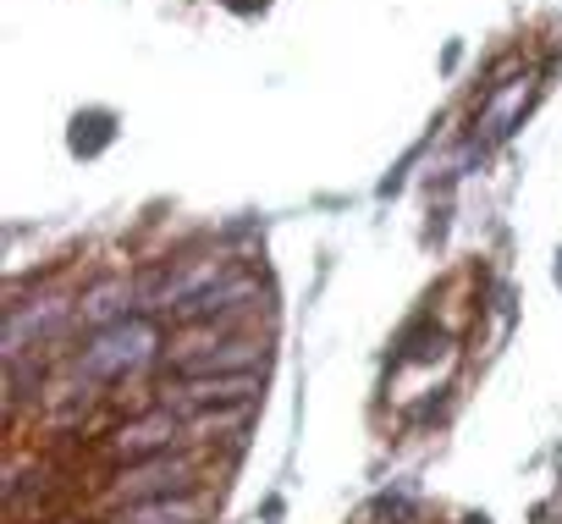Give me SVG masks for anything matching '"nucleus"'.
<instances>
[{
  "label": "nucleus",
  "mask_w": 562,
  "mask_h": 524,
  "mask_svg": "<svg viewBox=\"0 0 562 524\" xmlns=\"http://www.w3.org/2000/svg\"><path fill=\"white\" fill-rule=\"evenodd\" d=\"M127 304H133V288H127V282H105V288H94V293L78 304V321L94 326V332H105V326H122V321H127Z\"/></svg>",
  "instance_id": "obj_10"
},
{
  "label": "nucleus",
  "mask_w": 562,
  "mask_h": 524,
  "mask_svg": "<svg viewBox=\"0 0 562 524\" xmlns=\"http://www.w3.org/2000/svg\"><path fill=\"white\" fill-rule=\"evenodd\" d=\"M254 299V277H243V271H226L221 282H210L199 299H188L177 315L188 321V326H226V315L232 310H243Z\"/></svg>",
  "instance_id": "obj_8"
},
{
  "label": "nucleus",
  "mask_w": 562,
  "mask_h": 524,
  "mask_svg": "<svg viewBox=\"0 0 562 524\" xmlns=\"http://www.w3.org/2000/svg\"><path fill=\"white\" fill-rule=\"evenodd\" d=\"M524 100H529V78H518V83H507L496 100H491V111H485V127H491V138H502L507 127H513V116L524 111Z\"/></svg>",
  "instance_id": "obj_11"
},
{
  "label": "nucleus",
  "mask_w": 562,
  "mask_h": 524,
  "mask_svg": "<svg viewBox=\"0 0 562 524\" xmlns=\"http://www.w3.org/2000/svg\"><path fill=\"white\" fill-rule=\"evenodd\" d=\"M160 348V332L155 321L144 315H127L122 326H105L89 337V348L78 354V381H122L133 370H144Z\"/></svg>",
  "instance_id": "obj_1"
},
{
  "label": "nucleus",
  "mask_w": 562,
  "mask_h": 524,
  "mask_svg": "<svg viewBox=\"0 0 562 524\" xmlns=\"http://www.w3.org/2000/svg\"><path fill=\"white\" fill-rule=\"evenodd\" d=\"M557 282H562V266H557Z\"/></svg>",
  "instance_id": "obj_13"
},
{
  "label": "nucleus",
  "mask_w": 562,
  "mask_h": 524,
  "mask_svg": "<svg viewBox=\"0 0 562 524\" xmlns=\"http://www.w3.org/2000/svg\"><path fill=\"white\" fill-rule=\"evenodd\" d=\"M188 442V420L177 414V409H149V414H138V420H127L116 436H111V453L122 458V464H144V458H160V453H177Z\"/></svg>",
  "instance_id": "obj_4"
},
{
  "label": "nucleus",
  "mask_w": 562,
  "mask_h": 524,
  "mask_svg": "<svg viewBox=\"0 0 562 524\" xmlns=\"http://www.w3.org/2000/svg\"><path fill=\"white\" fill-rule=\"evenodd\" d=\"M193 475H199V458H188V453H160V458H144V464H122L116 486H111V502L127 508V502L177 497V491H193Z\"/></svg>",
  "instance_id": "obj_3"
},
{
  "label": "nucleus",
  "mask_w": 562,
  "mask_h": 524,
  "mask_svg": "<svg viewBox=\"0 0 562 524\" xmlns=\"http://www.w3.org/2000/svg\"><path fill=\"white\" fill-rule=\"evenodd\" d=\"M265 359V343L254 337H237L226 326H215L204 343H188L171 354V376H254V365Z\"/></svg>",
  "instance_id": "obj_2"
},
{
  "label": "nucleus",
  "mask_w": 562,
  "mask_h": 524,
  "mask_svg": "<svg viewBox=\"0 0 562 524\" xmlns=\"http://www.w3.org/2000/svg\"><path fill=\"white\" fill-rule=\"evenodd\" d=\"M226 277V266H221V259H182V266H171L155 288H149V299H144V310H182L188 299H199L210 282H221Z\"/></svg>",
  "instance_id": "obj_7"
},
{
  "label": "nucleus",
  "mask_w": 562,
  "mask_h": 524,
  "mask_svg": "<svg viewBox=\"0 0 562 524\" xmlns=\"http://www.w3.org/2000/svg\"><path fill=\"white\" fill-rule=\"evenodd\" d=\"M67 315H72V304L56 299V293L29 299V304H12V310H7V359L23 365L40 343H50V337L67 326Z\"/></svg>",
  "instance_id": "obj_6"
},
{
  "label": "nucleus",
  "mask_w": 562,
  "mask_h": 524,
  "mask_svg": "<svg viewBox=\"0 0 562 524\" xmlns=\"http://www.w3.org/2000/svg\"><path fill=\"white\" fill-rule=\"evenodd\" d=\"M100 144H111V116H105V111L78 116V122H72V149H78V155H94Z\"/></svg>",
  "instance_id": "obj_12"
},
{
  "label": "nucleus",
  "mask_w": 562,
  "mask_h": 524,
  "mask_svg": "<svg viewBox=\"0 0 562 524\" xmlns=\"http://www.w3.org/2000/svg\"><path fill=\"white\" fill-rule=\"evenodd\" d=\"M204 519V497L177 491V497H155V502H127L116 513V524H199Z\"/></svg>",
  "instance_id": "obj_9"
},
{
  "label": "nucleus",
  "mask_w": 562,
  "mask_h": 524,
  "mask_svg": "<svg viewBox=\"0 0 562 524\" xmlns=\"http://www.w3.org/2000/svg\"><path fill=\"white\" fill-rule=\"evenodd\" d=\"M254 398H259L254 376H182V381L166 387V409H177L182 420L210 414V409H237V403H254Z\"/></svg>",
  "instance_id": "obj_5"
}]
</instances>
